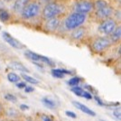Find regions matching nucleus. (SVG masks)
<instances>
[{
    "mask_svg": "<svg viewBox=\"0 0 121 121\" xmlns=\"http://www.w3.org/2000/svg\"><path fill=\"white\" fill-rule=\"evenodd\" d=\"M86 20L85 14H81V13H73L70 15L67 19L65 20V27L67 30H73L75 28L80 27Z\"/></svg>",
    "mask_w": 121,
    "mask_h": 121,
    "instance_id": "nucleus-1",
    "label": "nucleus"
},
{
    "mask_svg": "<svg viewBox=\"0 0 121 121\" xmlns=\"http://www.w3.org/2000/svg\"><path fill=\"white\" fill-rule=\"evenodd\" d=\"M60 9H61V7L58 3L51 2V3H48L44 6L43 11V15L45 19L56 17L58 15H60Z\"/></svg>",
    "mask_w": 121,
    "mask_h": 121,
    "instance_id": "nucleus-2",
    "label": "nucleus"
},
{
    "mask_svg": "<svg viewBox=\"0 0 121 121\" xmlns=\"http://www.w3.org/2000/svg\"><path fill=\"white\" fill-rule=\"evenodd\" d=\"M39 11H40V5L35 2H33V3H28L26 5V6L22 11L21 15L24 19L27 20L35 17L39 14Z\"/></svg>",
    "mask_w": 121,
    "mask_h": 121,
    "instance_id": "nucleus-3",
    "label": "nucleus"
},
{
    "mask_svg": "<svg viewBox=\"0 0 121 121\" xmlns=\"http://www.w3.org/2000/svg\"><path fill=\"white\" fill-rule=\"evenodd\" d=\"M110 39L106 38V37H99L93 41L92 43V48L93 50L97 52H100L102 51L106 50L107 48H108L111 44Z\"/></svg>",
    "mask_w": 121,
    "mask_h": 121,
    "instance_id": "nucleus-4",
    "label": "nucleus"
},
{
    "mask_svg": "<svg viewBox=\"0 0 121 121\" xmlns=\"http://www.w3.org/2000/svg\"><path fill=\"white\" fill-rule=\"evenodd\" d=\"M116 27V21H114L113 19L107 18L100 24L99 27V31L103 33V34H105V35H110Z\"/></svg>",
    "mask_w": 121,
    "mask_h": 121,
    "instance_id": "nucleus-5",
    "label": "nucleus"
},
{
    "mask_svg": "<svg viewBox=\"0 0 121 121\" xmlns=\"http://www.w3.org/2000/svg\"><path fill=\"white\" fill-rule=\"evenodd\" d=\"M25 56L27 59L32 60V61H43V62H45V63H47V64H49L51 66H53V62L49 58H47L45 56L40 55L38 53H35V52H34L32 51H25Z\"/></svg>",
    "mask_w": 121,
    "mask_h": 121,
    "instance_id": "nucleus-6",
    "label": "nucleus"
},
{
    "mask_svg": "<svg viewBox=\"0 0 121 121\" xmlns=\"http://www.w3.org/2000/svg\"><path fill=\"white\" fill-rule=\"evenodd\" d=\"M2 37H3V39L5 40V42H6L9 45L15 48V49L21 50V49L25 48V44H23L21 42H19L18 40H16L15 38H14V37L11 35L9 33H7V32H3V33H2Z\"/></svg>",
    "mask_w": 121,
    "mask_h": 121,
    "instance_id": "nucleus-7",
    "label": "nucleus"
},
{
    "mask_svg": "<svg viewBox=\"0 0 121 121\" xmlns=\"http://www.w3.org/2000/svg\"><path fill=\"white\" fill-rule=\"evenodd\" d=\"M92 8H93V5L89 1H80L75 5L76 12L81 14H88L92 10Z\"/></svg>",
    "mask_w": 121,
    "mask_h": 121,
    "instance_id": "nucleus-8",
    "label": "nucleus"
},
{
    "mask_svg": "<svg viewBox=\"0 0 121 121\" xmlns=\"http://www.w3.org/2000/svg\"><path fill=\"white\" fill-rule=\"evenodd\" d=\"M60 19L56 16V17H52V18H49L46 19L45 22V29L50 32H54L58 29V27L60 26Z\"/></svg>",
    "mask_w": 121,
    "mask_h": 121,
    "instance_id": "nucleus-9",
    "label": "nucleus"
},
{
    "mask_svg": "<svg viewBox=\"0 0 121 121\" xmlns=\"http://www.w3.org/2000/svg\"><path fill=\"white\" fill-rule=\"evenodd\" d=\"M112 13H113L112 8H111L109 5H106V6L102 7L100 9L97 10L96 15L98 18H99V19H104V20H105V19L108 18V17L112 15Z\"/></svg>",
    "mask_w": 121,
    "mask_h": 121,
    "instance_id": "nucleus-10",
    "label": "nucleus"
},
{
    "mask_svg": "<svg viewBox=\"0 0 121 121\" xmlns=\"http://www.w3.org/2000/svg\"><path fill=\"white\" fill-rule=\"evenodd\" d=\"M72 105L75 107L76 108H78L79 110L82 111L83 113H85V114L89 115V116H91V117L96 116V113H95L94 111L91 110V108H88L87 106H85V105H83V104L80 103L79 101H72Z\"/></svg>",
    "mask_w": 121,
    "mask_h": 121,
    "instance_id": "nucleus-11",
    "label": "nucleus"
},
{
    "mask_svg": "<svg viewBox=\"0 0 121 121\" xmlns=\"http://www.w3.org/2000/svg\"><path fill=\"white\" fill-rule=\"evenodd\" d=\"M30 0H15L13 5V11L15 13H22L23 9L25 8L26 5L29 3Z\"/></svg>",
    "mask_w": 121,
    "mask_h": 121,
    "instance_id": "nucleus-12",
    "label": "nucleus"
},
{
    "mask_svg": "<svg viewBox=\"0 0 121 121\" xmlns=\"http://www.w3.org/2000/svg\"><path fill=\"white\" fill-rule=\"evenodd\" d=\"M85 33L86 31L84 28H81V27H78V28H75V29H73L72 31V33H71V38L73 39V40H81V38H83V36L85 35Z\"/></svg>",
    "mask_w": 121,
    "mask_h": 121,
    "instance_id": "nucleus-13",
    "label": "nucleus"
},
{
    "mask_svg": "<svg viewBox=\"0 0 121 121\" xmlns=\"http://www.w3.org/2000/svg\"><path fill=\"white\" fill-rule=\"evenodd\" d=\"M9 67L14 69L15 71H19L21 72H29V70L25 67L23 63H21L19 61H12L10 64H9Z\"/></svg>",
    "mask_w": 121,
    "mask_h": 121,
    "instance_id": "nucleus-14",
    "label": "nucleus"
},
{
    "mask_svg": "<svg viewBox=\"0 0 121 121\" xmlns=\"http://www.w3.org/2000/svg\"><path fill=\"white\" fill-rule=\"evenodd\" d=\"M110 41L111 42H117V41L120 40L121 37V28L120 26H117L114 29V31L110 34Z\"/></svg>",
    "mask_w": 121,
    "mask_h": 121,
    "instance_id": "nucleus-15",
    "label": "nucleus"
},
{
    "mask_svg": "<svg viewBox=\"0 0 121 121\" xmlns=\"http://www.w3.org/2000/svg\"><path fill=\"white\" fill-rule=\"evenodd\" d=\"M5 113H6L7 117L12 118V119H16V118H18V117H20L19 111L15 109V108H9L6 110Z\"/></svg>",
    "mask_w": 121,
    "mask_h": 121,
    "instance_id": "nucleus-16",
    "label": "nucleus"
},
{
    "mask_svg": "<svg viewBox=\"0 0 121 121\" xmlns=\"http://www.w3.org/2000/svg\"><path fill=\"white\" fill-rule=\"evenodd\" d=\"M42 102L43 103V105L47 108H49L51 109H54L56 107V103L52 99H51L49 98H43L42 99Z\"/></svg>",
    "mask_w": 121,
    "mask_h": 121,
    "instance_id": "nucleus-17",
    "label": "nucleus"
},
{
    "mask_svg": "<svg viewBox=\"0 0 121 121\" xmlns=\"http://www.w3.org/2000/svg\"><path fill=\"white\" fill-rule=\"evenodd\" d=\"M7 80L10 81V82H12V83H16V82L20 81L21 77L18 76L15 72H9L7 74Z\"/></svg>",
    "mask_w": 121,
    "mask_h": 121,
    "instance_id": "nucleus-18",
    "label": "nucleus"
},
{
    "mask_svg": "<svg viewBox=\"0 0 121 121\" xmlns=\"http://www.w3.org/2000/svg\"><path fill=\"white\" fill-rule=\"evenodd\" d=\"M10 18V15L9 12L7 10H5L4 8L0 9V21L2 22H7Z\"/></svg>",
    "mask_w": 121,
    "mask_h": 121,
    "instance_id": "nucleus-19",
    "label": "nucleus"
},
{
    "mask_svg": "<svg viewBox=\"0 0 121 121\" xmlns=\"http://www.w3.org/2000/svg\"><path fill=\"white\" fill-rule=\"evenodd\" d=\"M21 76H22V78H23L25 81L29 82V83H31V84H35V85H36V84L39 83V81H37L36 79L33 78V77H31V76H28V75H26V74H22Z\"/></svg>",
    "mask_w": 121,
    "mask_h": 121,
    "instance_id": "nucleus-20",
    "label": "nucleus"
},
{
    "mask_svg": "<svg viewBox=\"0 0 121 121\" xmlns=\"http://www.w3.org/2000/svg\"><path fill=\"white\" fill-rule=\"evenodd\" d=\"M71 91H73L77 96H80V97H83V94L85 92V91L83 89H81V87H77V86H73L71 88Z\"/></svg>",
    "mask_w": 121,
    "mask_h": 121,
    "instance_id": "nucleus-21",
    "label": "nucleus"
},
{
    "mask_svg": "<svg viewBox=\"0 0 121 121\" xmlns=\"http://www.w3.org/2000/svg\"><path fill=\"white\" fill-rule=\"evenodd\" d=\"M52 74L56 77V78H63L64 74L62 73V70L61 69H54L52 70Z\"/></svg>",
    "mask_w": 121,
    "mask_h": 121,
    "instance_id": "nucleus-22",
    "label": "nucleus"
},
{
    "mask_svg": "<svg viewBox=\"0 0 121 121\" xmlns=\"http://www.w3.org/2000/svg\"><path fill=\"white\" fill-rule=\"evenodd\" d=\"M4 98H5L7 101H10V102H13V103H16V102H17V98H16L15 95L10 94V93H6Z\"/></svg>",
    "mask_w": 121,
    "mask_h": 121,
    "instance_id": "nucleus-23",
    "label": "nucleus"
},
{
    "mask_svg": "<svg viewBox=\"0 0 121 121\" xmlns=\"http://www.w3.org/2000/svg\"><path fill=\"white\" fill-rule=\"evenodd\" d=\"M80 82H81V78H79V77H73V78H71V80L69 81V84L71 87H73V86H77Z\"/></svg>",
    "mask_w": 121,
    "mask_h": 121,
    "instance_id": "nucleus-24",
    "label": "nucleus"
},
{
    "mask_svg": "<svg viewBox=\"0 0 121 121\" xmlns=\"http://www.w3.org/2000/svg\"><path fill=\"white\" fill-rule=\"evenodd\" d=\"M106 5H108V4H107L105 1H103V0H98V1H96V3H95V7L97 8V10L100 9V8L106 6Z\"/></svg>",
    "mask_w": 121,
    "mask_h": 121,
    "instance_id": "nucleus-25",
    "label": "nucleus"
},
{
    "mask_svg": "<svg viewBox=\"0 0 121 121\" xmlns=\"http://www.w3.org/2000/svg\"><path fill=\"white\" fill-rule=\"evenodd\" d=\"M113 115H114V117H117L118 120H120V117H121V115H120V109L119 108H117V109H115L114 110V112H113Z\"/></svg>",
    "mask_w": 121,
    "mask_h": 121,
    "instance_id": "nucleus-26",
    "label": "nucleus"
},
{
    "mask_svg": "<svg viewBox=\"0 0 121 121\" xmlns=\"http://www.w3.org/2000/svg\"><path fill=\"white\" fill-rule=\"evenodd\" d=\"M65 114H66V116L70 117H72V118H76V117H77V115H76L74 112H71V111H66Z\"/></svg>",
    "mask_w": 121,
    "mask_h": 121,
    "instance_id": "nucleus-27",
    "label": "nucleus"
},
{
    "mask_svg": "<svg viewBox=\"0 0 121 121\" xmlns=\"http://www.w3.org/2000/svg\"><path fill=\"white\" fill-rule=\"evenodd\" d=\"M83 98H85V99H92V96H91V94L90 93V92L85 91L84 94H83Z\"/></svg>",
    "mask_w": 121,
    "mask_h": 121,
    "instance_id": "nucleus-28",
    "label": "nucleus"
},
{
    "mask_svg": "<svg viewBox=\"0 0 121 121\" xmlns=\"http://www.w3.org/2000/svg\"><path fill=\"white\" fill-rule=\"evenodd\" d=\"M16 87L18 89H25L26 87V84H25V82H19V83L16 84Z\"/></svg>",
    "mask_w": 121,
    "mask_h": 121,
    "instance_id": "nucleus-29",
    "label": "nucleus"
},
{
    "mask_svg": "<svg viewBox=\"0 0 121 121\" xmlns=\"http://www.w3.org/2000/svg\"><path fill=\"white\" fill-rule=\"evenodd\" d=\"M94 99H95V100L97 101V103H98L99 105H100V106H104V103L102 102V100H101L100 99H99L98 96H95L94 97Z\"/></svg>",
    "mask_w": 121,
    "mask_h": 121,
    "instance_id": "nucleus-30",
    "label": "nucleus"
},
{
    "mask_svg": "<svg viewBox=\"0 0 121 121\" xmlns=\"http://www.w3.org/2000/svg\"><path fill=\"white\" fill-rule=\"evenodd\" d=\"M42 120L43 121H52V119L50 117L46 116V115H43V116H42Z\"/></svg>",
    "mask_w": 121,
    "mask_h": 121,
    "instance_id": "nucleus-31",
    "label": "nucleus"
},
{
    "mask_svg": "<svg viewBox=\"0 0 121 121\" xmlns=\"http://www.w3.org/2000/svg\"><path fill=\"white\" fill-rule=\"evenodd\" d=\"M34 91H35V89L32 88V87H27V86H26L25 88V92H28V93H29V92H33Z\"/></svg>",
    "mask_w": 121,
    "mask_h": 121,
    "instance_id": "nucleus-32",
    "label": "nucleus"
},
{
    "mask_svg": "<svg viewBox=\"0 0 121 121\" xmlns=\"http://www.w3.org/2000/svg\"><path fill=\"white\" fill-rule=\"evenodd\" d=\"M20 108L21 110H28L29 109V107L27 106V105H25V104H21Z\"/></svg>",
    "mask_w": 121,
    "mask_h": 121,
    "instance_id": "nucleus-33",
    "label": "nucleus"
},
{
    "mask_svg": "<svg viewBox=\"0 0 121 121\" xmlns=\"http://www.w3.org/2000/svg\"><path fill=\"white\" fill-rule=\"evenodd\" d=\"M4 113H5V110H4V108H3L2 105H0V117H3Z\"/></svg>",
    "mask_w": 121,
    "mask_h": 121,
    "instance_id": "nucleus-34",
    "label": "nucleus"
},
{
    "mask_svg": "<svg viewBox=\"0 0 121 121\" xmlns=\"http://www.w3.org/2000/svg\"><path fill=\"white\" fill-rule=\"evenodd\" d=\"M4 7V3L2 2V0H0V9H2Z\"/></svg>",
    "mask_w": 121,
    "mask_h": 121,
    "instance_id": "nucleus-35",
    "label": "nucleus"
},
{
    "mask_svg": "<svg viewBox=\"0 0 121 121\" xmlns=\"http://www.w3.org/2000/svg\"><path fill=\"white\" fill-rule=\"evenodd\" d=\"M26 121H35V120H33V119H28V120H26Z\"/></svg>",
    "mask_w": 121,
    "mask_h": 121,
    "instance_id": "nucleus-36",
    "label": "nucleus"
},
{
    "mask_svg": "<svg viewBox=\"0 0 121 121\" xmlns=\"http://www.w3.org/2000/svg\"><path fill=\"white\" fill-rule=\"evenodd\" d=\"M5 1H7V2H10V1H12V0H5Z\"/></svg>",
    "mask_w": 121,
    "mask_h": 121,
    "instance_id": "nucleus-37",
    "label": "nucleus"
},
{
    "mask_svg": "<svg viewBox=\"0 0 121 121\" xmlns=\"http://www.w3.org/2000/svg\"><path fill=\"white\" fill-rule=\"evenodd\" d=\"M99 121H106V120H103V119H100Z\"/></svg>",
    "mask_w": 121,
    "mask_h": 121,
    "instance_id": "nucleus-38",
    "label": "nucleus"
},
{
    "mask_svg": "<svg viewBox=\"0 0 121 121\" xmlns=\"http://www.w3.org/2000/svg\"><path fill=\"white\" fill-rule=\"evenodd\" d=\"M0 29H1V26H0Z\"/></svg>",
    "mask_w": 121,
    "mask_h": 121,
    "instance_id": "nucleus-39",
    "label": "nucleus"
}]
</instances>
